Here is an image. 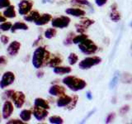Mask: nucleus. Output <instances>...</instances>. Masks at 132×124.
Masks as SVG:
<instances>
[{
    "mask_svg": "<svg viewBox=\"0 0 132 124\" xmlns=\"http://www.w3.org/2000/svg\"><path fill=\"white\" fill-rule=\"evenodd\" d=\"M10 30H11V32L12 33H14L15 32L19 31V30L27 31L28 30V26L26 23H24L22 22H15L13 25H12Z\"/></svg>",
    "mask_w": 132,
    "mask_h": 124,
    "instance_id": "6ab92c4d",
    "label": "nucleus"
},
{
    "mask_svg": "<svg viewBox=\"0 0 132 124\" xmlns=\"http://www.w3.org/2000/svg\"><path fill=\"white\" fill-rule=\"evenodd\" d=\"M11 99L13 102V104L16 107L21 109V107H22L25 101H26V96L22 91H15Z\"/></svg>",
    "mask_w": 132,
    "mask_h": 124,
    "instance_id": "0eeeda50",
    "label": "nucleus"
},
{
    "mask_svg": "<svg viewBox=\"0 0 132 124\" xmlns=\"http://www.w3.org/2000/svg\"><path fill=\"white\" fill-rule=\"evenodd\" d=\"M49 94L55 97H60L61 95L65 94V89L63 86L58 85V84H54L51 86V88L49 89Z\"/></svg>",
    "mask_w": 132,
    "mask_h": 124,
    "instance_id": "f8f14e48",
    "label": "nucleus"
},
{
    "mask_svg": "<svg viewBox=\"0 0 132 124\" xmlns=\"http://www.w3.org/2000/svg\"><path fill=\"white\" fill-rule=\"evenodd\" d=\"M40 13L38 11L36 10H32L30 11L27 14L24 15V20L29 22H34L35 21L39 18Z\"/></svg>",
    "mask_w": 132,
    "mask_h": 124,
    "instance_id": "dca6fc26",
    "label": "nucleus"
},
{
    "mask_svg": "<svg viewBox=\"0 0 132 124\" xmlns=\"http://www.w3.org/2000/svg\"><path fill=\"white\" fill-rule=\"evenodd\" d=\"M95 2H96V4L99 7H102L103 5H105L106 3L107 0H95Z\"/></svg>",
    "mask_w": 132,
    "mask_h": 124,
    "instance_id": "79ce46f5",
    "label": "nucleus"
},
{
    "mask_svg": "<svg viewBox=\"0 0 132 124\" xmlns=\"http://www.w3.org/2000/svg\"><path fill=\"white\" fill-rule=\"evenodd\" d=\"M15 91L12 89H8L6 90L5 92L3 94V98H6V99H11L12 97V94H14Z\"/></svg>",
    "mask_w": 132,
    "mask_h": 124,
    "instance_id": "72a5a7b5",
    "label": "nucleus"
},
{
    "mask_svg": "<svg viewBox=\"0 0 132 124\" xmlns=\"http://www.w3.org/2000/svg\"><path fill=\"white\" fill-rule=\"evenodd\" d=\"M65 12L68 15H71L73 17H77V18H80V17H84L85 15V12L84 10L80 9V8H75V7H69L65 10Z\"/></svg>",
    "mask_w": 132,
    "mask_h": 124,
    "instance_id": "2eb2a0df",
    "label": "nucleus"
},
{
    "mask_svg": "<svg viewBox=\"0 0 132 124\" xmlns=\"http://www.w3.org/2000/svg\"><path fill=\"white\" fill-rule=\"evenodd\" d=\"M44 74H45V73L42 71V70H39V71H37V73H36V76L38 78H42L44 76Z\"/></svg>",
    "mask_w": 132,
    "mask_h": 124,
    "instance_id": "37998d69",
    "label": "nucleus"
},
{
    "mask_svg": "<svg viewBox=\"0 0 132 124\" xmlns=\"http://www.w3.org/2000/svg\"><path fill=\"white\" fill-rule=\"evenodd\" d=\"M0 35H1V32H0Z\"/></svg>",
    "mask_w": 132,
    "mask_h": 124,
    "instance_id": "09e8293b",
    "label": "nucleus"
},
{
    "mask_svg": "<svg viewBox=\"0 0 132 124\" xmlns=\"http://www.w3.org/2000/svg\"><path fill=\"white\" fill-rule=\"evenodd\" d=\"M102 61V59L98 56H91L87 57L84 59L82 61L79 62L78 64V67L81 69H88L91 67H93L94 65H97L100 64Z\"/></svg>",
    "mask_w": 132,
    "mask_h": 124,
    "instance_id": "20e7f679",
    "label": "nucleus"
},
{
    "mask_svg": "<svg viewBox=\"0 0 132 124\" xmlns=\"http://www.w3.org/2000/svg\"><path fill=\"white\" fill-rule=\"evenodd\" d=\"M78 97L77 96V95H74V96L72 97L71 102H70L69 104L67 106V109L68 110H72V109H74V107H75L77 103H78Z\"/></svg>",
    "mask_w": 132,
    "mask_h": 124,
    "instance_id": "2f4dec72",
    "label": "nucleus"
},
{
    "mask_svg": "<svg viewBox=\"0 0 132 124\" xmlns=\"http://www.w3.org/2000/svg\"><path fill=\"white\" fill-rule=\"evenodd\" d=\"M33 7V1L31 0H21L18 3V12L20 15L24 16L31 11Z\"/></svg>",
    "mask_w": 132,
    "mask_h": 124,
    "instance_id": "423d86ee",
    "label": "nucleus"
},
{
    "mask_svg": "<svg viewBox=\"0 0 132 124\" xmlns=\"http://www.w3.org/2000/svg\"><path fill=\"white\" fill-rule=\"evenodd\" d=\"M32 115V111L30 109H23L21 111L20 113V118L22 120L23 122H28L30 121Z\"/></svg>",
    "mask_w": 132,
    "mask_h": 124,
    "instance_id": "4be33fe9",
    "label": "nucleus"
},
{
    "mask_svg": "<svg viewBox=\"0 0 132 124\" xmlns=\"http://www.w3.org/2000/svg\"><path fill=\"white\" fill-rule=\"evenodd\" d=\"M52 20V16L49 13H44L42 15H40L39 18L35 21V24L37 26H44L46 25Z\"/></svg>",
    "mask_w": 132,
    "mask_h": 124,
    "instance_id": "ddd939ff",
    "label": "nucleus"
},
{
    "mask_svg": "<svg viewBox=\"0 0 132 124\" xmlns=\"http://www.w3.org/2000/svg\"><path fill=\"white\" fill-rule=\"evenodd\" d=\"M3 16L6 18H16V11H15V7L13 5H10L3 12Z\"/></svg>",
    "mask_w": 132,
    "mask_h": 124,
    "instance_id": "aec40b11",
    "label": "nucleus"
},
{
    "mask_svg": "<svg viewBox=\"0 0 132 124\" xmlns=\"http://www.w3.org/2000/svg\"><path fill=\"white\" fill-rule=\"evenodd\" d=\"M11 5L10 0H0V9L6 8Z\"/></svg>",
    "mask_w": 132,
    "mask_h": 124,
    "instance_id": "f704fd0d",
    "label": "nucleus"
},
{
    "mask_svg": "<svg viewBox=\"0 0 132 124\" xmlns=\"http://www.w3.org/2000/svg\"><path fill=\"white\" fill-rule=\"evenodd\" d=\"M87 98H88L89 100H91V99L93 98V96H92V94H91V92H88V93H87Z\"/></svg>",
    "mask_w": 132,
    "mask_h": 124,
    "instance_id": "a18cd8bd",
    "label": "nucleus"
},
{
    "mask_svg": "<svg viewBox=\"0 0 132 124\" xmlns=\"http://www.w3.org/2000/svg\"><path fill=\"white\" fill-rule=\"evenodd\" d=\"M78 48L85 55H92L97 51V47L92 40L85 39L78 43Z\"/></svg>",
    "mask_w": 132,
    "mask_h": 124,
    "instance_id": "7ed1b4c3",
    "label": "nucleus"
},
{
    "mask_svg": "<svg viewBox=\"0 0 132 124\" xmlns=\"http://www.w3.org/2000/svg\"><path fill=\"white\" fill-rule=\"evenodd\" d=\"M7 124H23L25 123V122H23L22 119L19 120V119H11L9 121L7 122Z\"/></svg>",
    "mask_w": 132,
    "mask_h": 124,
    "instance_id": "e433bc0d",
    "label": "nucleus"
},
{
    "mask_svg": "<svg viewBox=\"0 0 132 124\" xmlns=\"http://www.w3.org/2000/svg\"><path fill=\"white\" fill-rule=\"evenodd\" d=\"M71 99H72V97L69 96V95H66V94L61 95L56 102L57 106L59 107H67L69 104V103L71 102Z\"/></svg>",
    "mask_w": 132,
    "mask_h": 124,
    "instance_id": "4468645a",
    "label": "nucleus"
},
{
    "mask_svg": "<svg viewBox=\"0 0 132 124\" xmlns=\"http://www.w3.org/2000/svg\"><path fill=\"white\" fill-rule=\"evenodd\" d=\"M62 63V60L60 56H53L52 58H50L47 65L50 67H55V66L60 65Z\"/></svg>",
    "mask_w": 132,
    "mask_h": 124,
    "instance_id": "5701e85b",
    "label": "nucleus"
},
{
    "mask_svg": "<svg viewBox=\"0 0 132 124\" xmlns=\"http://www.w3.org/2000/svg\"><path fill=\"white\" fill-rule=\"evenodd\" d=\"M88 38V36L85 35L84 33H82L81 35H78V36H74V37L73 38V44H78L80 43L81 41H82Z\"/></svg>",
    "mask_w": 132,
    "mask_h": 124,
    "instance_id": "cd10ccee",
    "label": "nucleus"
},
{
    "mask_svg": "<svg viewBox=\"0 0 132 124\" xmlns=\"http://www.w3.org/2000/svg\"><path fill=\"white\" fill-rule=\"evenodd\" d=\"M75 27H76V30L78 33H80V34H82V33H84L86 32L87 29L84 27H82V25L80 23H78V24H76L75 25Z\"/></svg>",
    "mask_w": 132,
    "mask_h": 124,
    "instance_id": "c9c22d12",
    "label": "nucleus"
},
{
    "mask_svg": "<svg viewBox=\"0 0 132 124\" xmlns=\"http://www.w3.org/2000/svg\"><path fill=\"white\" fill-rule=\"evenodd\" d=\"M62 82H63V84L67 86L69 89L74 91V92L84 89L87 85V83L85 80L79 78H77L75 76H72V75L66 76L65 78L63 79V81Z\"/></svg>",
    "mask_w": 132,
    "mask_h": 124,
    "instance_id": "f03ea898",
    "label": "nucleus"
},
{
    "mask_svg": "<svg viewBox=\"0 0 132 124\" xmlns=\"http://www.w3.org/2000/svg\"><path fill=\"white\" fill-rule=\"evenodd\" d=\"M78 57L75 53H70L69 54V56L68 57V61H69V65H75L78 62Z\"/></svg>",
    "mask_w": 132,
    "mask_h": 124,
    "instance_id": "bb28decb",
    "label": "nucleus"
},
{
    "mask_svg": "<svg viewBox=\"0 0 132 124\" xmlns=\"http://www.w3.org/2000/svg\"><path fill=\"white\" fill-rule=\"evenodd\" d=\"M57 34V31L55 28H48L47 30H45L44 36L46 39H52L54 38Z\"/></svg>",
    "mask_w": 132,
    "mask_h": 124,
    "instance_id": "b1692460",
    "label": "nucleus"
},
{
    "mask_svg": "<svg viewBox=\"0 0 132 124\" xmlns=\"http://www.w3.org/2000/svg\"><path fill=\"white\" fill-rule=\"evenodd\" d=\"M21 48V43L19 41H13L8 45L7 48V51L10 56H16L18 54Z\"/></svg>",
    "mask_w": 132,
    "mask_h": 124,
    "instance_id": "9b49d317",
    "label": "nucleus"
},
{
    "mask_svg": "<svg viewBox=\"0 0 132 124\" xmlns=\"http://www.w3.org/2000/svg\"><path fill=\"white\" fill-rule=\"evenodd\" d=\"M119 79H120V73L118 71H117L115 73L113 78L111 79V80L110 84H109V87H110L111 89H114L115 87L117 85L118 82H119Z\"/></svg>",
    "mask_w": 132,
    "mask_h": 124,
    "instance_id": "393cba45",
    "label": "nucleus"
},
{
    "mask_svg": "<svg viewBox=\"0 0 132 124\" xmlns=\"http://www.w3.org/2000/svg\"><path fill=\"white\" fill-rule=\"evenodd\" d=\"M14 107L13 104L12 103L11 101L9 100H6L4 102L3 105V109H2V116L3 119H8L11 115L13 113Z\"/></svg>",
    "mask_w": 132,
    "mask_h": 124,
    "instance_id": "1a4fd4ad",
    "label": "nucleus"
},
{
    "mask_svg": "<svg viewBox=\"0 0 132 124\" xmlns=\"http://www.w3.org/2000/svg\"><path fill=\"white\" fill-rule=\"evenodd\" d=\"M54 73L56 74H59V75H63V74H69L72 71V69L68 66H55L54 67Z\"/></svg>",
    "mask_w": 132,
    "mask_h": 124,
    "instance_id": "a211bd4d",
    "label": "nucleus"
},
{
    "mask_svg": "<svg viewBox=\"0 0 132 124\" xmlns=\"http://www.w3.org/2000/svg\"><path fill=\"white\" fill-rule=\"evenodd\" d=\"M130 27H132V21H131V22H130Z\"/></svg>",
    "mask_w": 132,
    "mask_h": 124,
    "instance_id": "49530a36",
    "label": "nucleus"
},
{
    "mask_svg": "<svg viewBox=\"0 0 132 124\" xmlns=\"http://www.w3.org/2000/svg\"><path fill=\"white\" fill-rule=\"evenodd\" d=\"M12 26V24L9 22H1V24H0V30L3 32H7L11 29Z\"/></svg>",
    "mask_w": 132,
    "mask_h": 124,
    "instance_id": "7c9ffc66",
    "label": "nucleus"
},
{
    "mask_svg": "<svg viewBox=\"0 0 132 124\" xmlns=\"http://www.w3.org/2000/svg\"><path fill=\"white\" fill-rule=\"evenodd\" d=\"M114 118H115V113H111L108 114V116H107L106 118V123L111 122L114 120Z\"/></svg>",
    "mask_w": 132,
    "mask_h": 124,
    "instance_id": "4c0bfd02",
    "label": "nucleus"
},
{
    "mask_svg": "<svg viewBox=\"0 0 132 124\" xmlns=\"http://www.w3.org/2000/svg\"><path fill=\"white\" fill-rule=\"evenodd\" d=\"M82 27H84L86 29H88V27H90L91 25H93L94 23V21L92 19H89V18H82L80 22H79Z\"/></svg>",
    "mask_w": 132,
    "mask_h": 124,
    "instance_id": "c85d7f7f",
    "label": "nucleus"
},
{
    "mask_svg": "<svg viewBox=\"0 0 132 124\" xmlns=\"http://www.w3.org/2000/svg\"><path fill=\"white\" fill-rule=\"evenodd\" d=\"M111 12L110 13L111 20H112L113 22H118V21L121 19V14H120V12L117 11V4H116V3L112 4L111 7Z\"/></svg>",
    "mask_w": 132,
    "mask_h": 124,
    "instance_id": "f3484780",
    "label": "nucleus"
},
{
    "mask_svg": "<svg viewBox=\"0 0 132 124\" xmlns=\"http://www.w3.org/2000/svg\"><path fill=\"white\" fill-rule=\"evenodd\" d=\"M15 80V74L11 71L5 72L1 78L0 80V88L4 89L7 88V86L11 85Z\"/></svg>",
    "mask_w": 132,
    "mask_h": 124,
    "instance_id": "6e6552de",
    "label": "nucleus"
},
{
    "mask_svg": "<svg viewBox=\"0 0 132 124\" xmlns=\"http://www.w3.org/2000/svg\"><path fill=\"white\" fill-rule=\"evenodd\" d=\"M74 37V33L73 32H70L69 33V35L64 40V45H69L73 43V38Z\"/></svg>",
    "mask_w": 132,
    "mask_h": 124,
    "instance_id": "473e14b6",
    "label": "nucleus"
},
{
    "mask_svg": "<svg viewBox=\"0 0 132 124\" xmlns=\"http://www.w3.org/2000/svg\"><path fill=\"white\" fill-rule=\"evenodd\" d=\"M32 114L37 121L40 122V121H43V120H45L47 118L49 112L47 109H41V107L35 106L34 109H33V111H32Z\"/></svg>",
    "mask_w": 132,
    "mask_h": 124,
    "instance_id": "9d476101",
    "label": "nucleus"
},
{
    "mask_svg": "<svg viewBox=\"0 0 132 124\" xmlns=\"http://www.w3.org/2000/svg\"><path fill=\"white\" fill-rule=\"evenodd\" d=\"M129 106L128 105H126V106H124V107H122L121 109H120V113H121V115H124V114H126L128 111H129Z\"/></svg>",
    "mask_w": 132,
    "mask_h": 124,
    "instance_id": "ea45409f",
    "label": "nucleus"
},
{
    "mask_svg": "<svg viewBox=\"0 0 132 124\" xmlns=\"http://www.w3.org/2000/svg\"><path fill=\"white\" fill-rule=\"evenodd\" d=\"M50 58L51 54L47 50L42 47H38L33 52L32 65L36 69H40L43 66L47 65Z\"/></svg>",
    "mask_w": 132,
    "mask_h": 124,
    "instance_id": "f257e3e1",
    "label": "nucleus"
},
{
    "mask_svg": "<svg viewBox=\"0 0 132 124\" xmlns=\"http://www.w3.org/2000/svg\"><path fill=\"white\" fill-rule=\"evenodd\" d=\"M0 122H1V116H0Z\"/></svg>",
    "mask_w": 132,
    "mask_h": 124,
    "instance_id": "de8ad7c7",
    "label": "nucleus"
},
{
    "mask_svg": "<svg viewBox=\"0 0 132 124\" xmlns=\"http://www.w3.org/2000/svg\"><path fill=\"white\" fill-rule=\"evenodd\" d=\"M49 122L52 124H62L64 123V120L60 116H51L49 118Z\"/></svg>",
    "mask_w": 132,
    "mask_h": 124,
    "instance_id": "a878e982",
    "label": "nucleus"
},
{
    "mask_svg": "<svg viewBox=\"0 0 132 124\" xmlns=\"http://www.w3.org/2000/svg\"><path fill=\"white\" fill-rule=\"evenodd\" d=\"M0 41H1L3 45H7L8 43V41H9V38H8V36L5 35H2L0 36Z\"/></svg>",
    "mask_w": 132,
    "mask_h": 124,
    "instance_id": "58836bf2",
    "label": "nucleus"
},
{
    "mask_svg": "<svg viewBox=\"0 0 132 124\" xmlns=\"http://www.w3.org/2000/svg\"><path fill=\"white\" fill-rule=\"evenodd\" d=\"M73 5H82V6H91L90 3L88 0H71Z\"/></svg>",
    "mask_w": 132,
    "mask_h": 124,
    "instance_id": "c756f323",
    "label": "nucleus"
},
{
    "mask_svg": "<svg viewBox=\"0 0 132 124\" xmlns=\"http://www.w3.org/2000/svg\"><path fill=\"white\" fill-rule=\"evenodd\" d=\"M70 23V18L68 16H60L52 19L51 25L55 28H66Z\"/></svg>",
    "mask_w": 132,
    "mask_h": 124,
    "instance_id": "39448f33",
    "label": "nucleus"
},
{
    "mask_svg": "<svg viewBox=\"0 0 132 124\" xmlns=\"http://www.w3.org/2000/svg\"><path fill=\"white\" fill-rule=\"evenodd\" d=\"M6 22V18L0 13V22Z\"/></svg>",
    "mask_w": 132,
    "mask_h": 124,
    "instance_id": "c03bdc74",
    "label": "nucleus"
},
{
    "mask_svg": "<svg viewBox=\"0 0 132 124\" xmlns=\"http://www.w3.org/2000/svg\"><path fill=\"white\" fill-rule=\"evenodd\" d=\"M34 105L36 107H41V109H50V105L46 100H45L44 98H37L35 99L34 101Z\"/></svg>",
    "mask_w": 132,
    "mask_h": 124,
    "instance_id": "412c9836",
    "label": "nucleus"
},
{
    "mask_svg": "<svg viewBox=\"0 0 132 124\" xmlns=\"http://www.w3.org/2000/svg\"><path fill=\"white\" fill-rule=\"evenodd\" d=\"M7 60L6 56H0V65H7Z\"/></svg>",
    "mask_w": 132,
    "mask_h": 124,
    "instance_id": "a19ab883",
    "label": "nucleus"
}]
</instances>
